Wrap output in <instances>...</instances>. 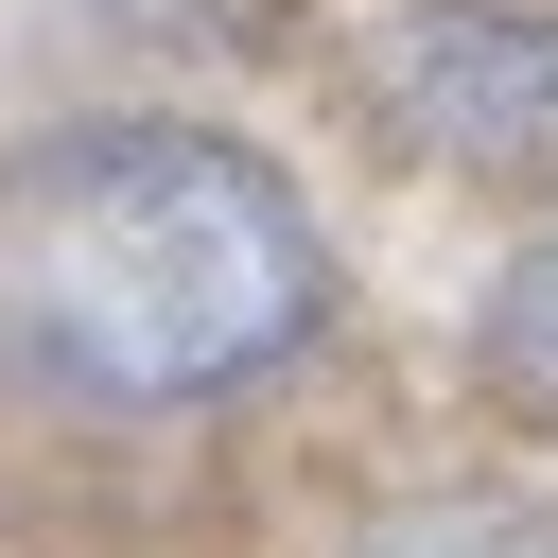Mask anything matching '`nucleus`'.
Segmentation results:
<instances>
[{
    "label": "nucleus",
    "instance_id": "obj_1",
    "mask_svg": "<svg viewBox=\"0 0 558 558\" xmlns=\"http://www.w3.org/2000/svg\"><path fill=\"white\" fill-rule=\"evenodd\" d=\"M331 314V244L279 157L209 122H70L0 157V366L52 401H209Z\"/></svg>",
    "mask_w": 558,
    "mask_h": 558
},
{
    "label": "nucleus",
    "instance_id": "obj_2",
    "mask_svg": "<svg viewBox=\"0 0 558 558\" xmlns=\"http://www.w3.org/2000/svg\"><path fill=\"white\" fill-rule=\"evenodd\" d=\"M331 70H349V105H366L418 174L558 192V17H541V0H401V17H366Z\"/></svg>",
    "mask_w": 558,
    "mask_h": 558
},
{
    "label": "nucleus",
    "instance_id": "obj_3",
    "mask_svg": "<svg viewBox=\"0 0 558 558\" xmlns=\"http://www.w3.org/2000/svg\"><path fill=\"white\" fill-rule=\"evenodd\" d=\"M349 558H558V506H506V488H418V506H384Z\"/></svg>",
    "mask_w": 558,
    "mask_h": 558
},
{
    "label": "nucleus",
    "instance_id": "obj_4",
    "mask_svg": "<svg viewBox=\"0 0 558 558\" xmlns=\"http://www.w3.org/2000/svg\"><path fill=\"white\" fill-rule=\"evenodd\" d=\"M471 349H488V384H506L523 418H558V244H523V262L488 279V314H471Z\"/></svg>",
    "mask_w": 558,
    "mask_h": 558
}]
</instances>
